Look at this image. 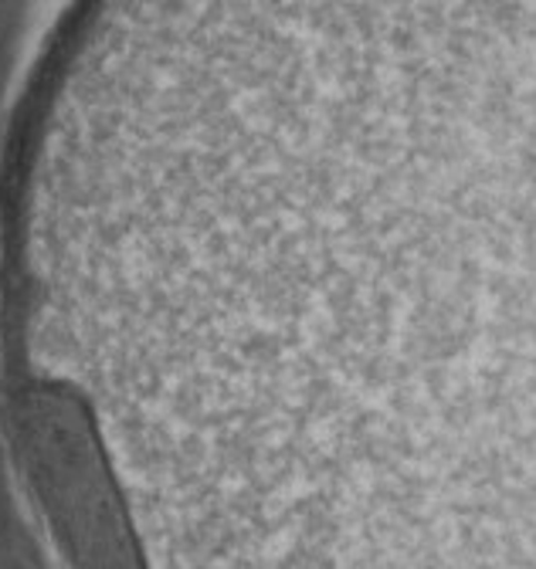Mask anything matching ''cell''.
<instances>
[{
	"mask_svg": "<svg viewBox=\"0 0 536 569\" xmlns=\"http://www.w3.org/2000/svg\"><path fill=\"white\" fill-rule=\"evenodd\" d=\"M14 445L72 569H147L89 403L61 380L21 387Z\"/></svg>",
	"mask_w": 536,
	"mask_h": 569,
	"instance_id": "6da1fadb",
	"label": "cell"
}]
</instances>
